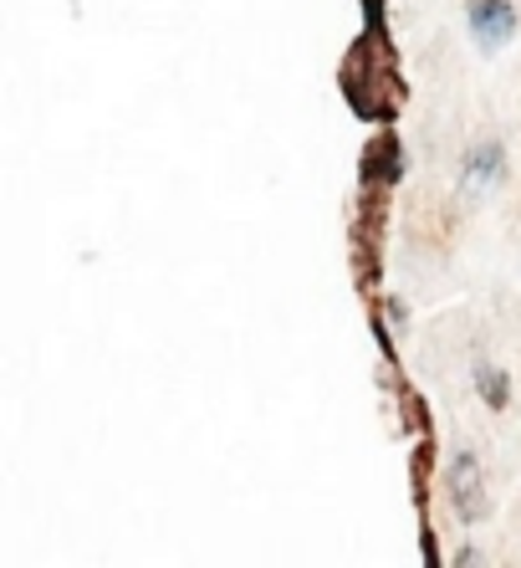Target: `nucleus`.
Instances as JSON below:
<instances>
[{"label": "nucleus", "instance_id": "f03ea898", "mask_svg": "<svg viewBox=\"0 0 521 568\" xmlns=\"http://www.w3.org/2000/svg\"><path fill=\"white\" fill-rule=\"evenodd\" d=\"M445 481H450V507H456L460 523H481L486 517V487H481V462H476V450H456Z\"/></svg>", "mask_w": 521, "mask_h": 568}, {"label": "nucleus", "instance_id": "20e7f679", "mask_svg": "<svg viewBox=\"0 0 521 568\" xmlns=\"http://www.w3.org/2000/svg\"><path fill=\"white\" fill-rule=\"evenodd\" d=\"M470 374H476V395H481L486 405H491V410H507V405H511V384H507V374L496 369V364H486V358H481V364H476Z\"/></svg>", "mask_w": 521, "mask_h": 568}, {"label": "nucleus", "instance_id": "f257e3e1", "mask_svg": "<svg viewBox=\"0 0 521 568\" xmlns=\"http://www.w3.org/2000/svg\"><path fill=\"white\" fill-rule=\"evenodd\" d=\"M466 27H470V41L481 47V52H501L511 37H517L521 16L511 0H470L466 6Z\"/></svg>", "mask_w": 521, "mask_h": 568}, {"label": "nucleus", "instance_id": "7ed1b4c3", "mask_svg": "<svg viewBox=\"0 0 521 568\" xmlns=\"http://www.w3.org/2000/svg\"><path fill=\"white\" fill-rule=\"evenodd\" d=\"M501 180H507V149L496 144V139L470 144L466 159H460V195H466V200H481L486 190H496Z\"/></svg>", "mask_w": 521, "mask_h": 568}]
</instances>
